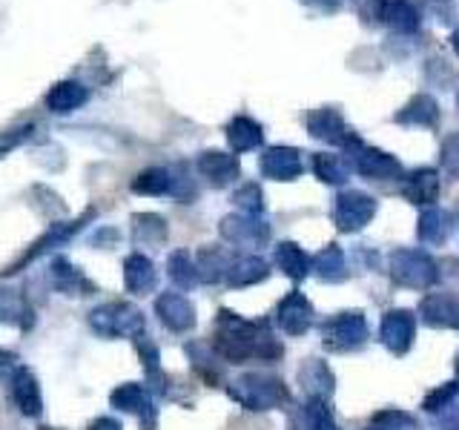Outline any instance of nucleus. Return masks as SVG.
I'll list each match as a JSON object with an SVG mask.
<instances>
[{
  "label": "nucleus",
  "mask_w": 459,
  "mask_h": 430,
  "mask_svg": "<svg viewBox=\"0 0 459 430\" xmlns=\"http://www.w3.org/2000/svg\"><path fill=\"white\" fill-rule=\"evenodd\" d=\"M454 49H456V55H459V32L454 35Z\"/></svg>",
  "instance_id": "obj_45"
},
{
  "label": "nucleus",
  "mask_w": 459,
  "mask_h": 430,
  "mask_svg": "<svg viewBox=\"0 0 459 430\" xmlns=\"http://www.w3.org/2000/svg\"><path fill=\"white\" fill-rule=\"evenodd\" d=\"M133 241L138 247H161L167 241V221L158 212L133 215Z\"/></svg>",
  "instance_id": "obj_27"
},
{
  "label": "nucleus",
  "mask_w": 459,
  "mask_h": 430,
  "mask_svg": "<svg viewBox=\"0 0 459 430\" xmlns=\"http://www.w3.org/2000/svg\"><path fill=\"white\" fill-rule=\"evenodd\" d=\"M193 264H195L198 284H219V281H224L233 258H230L221 247H201L193 255Z\"/></svg>",
  "instance_id": "obj_21"
},
{
  "label": "nucleus",
  "mask_w": 459,
  "mask_h": 430,
  "mask_svg": "<svg viewBox=\"0 0 459 430\" xmlns=\"http://www.w3.org/2000/svg\"><path fill=\"white\" fill-rule=\"evenodd\" d=\"M420 315L428 327L456 330L459 327V298H454L448 293H430L422 298Z\"/></svg>",
  "instance_id": "obj_18"
},
{
  "label": "nucleus",
  "mask_w": 459,
  "mask_h": 430,
  "mask_svg": "<svg viewBox=\"0 0 459 430\" xmlns=\"http://www.w3.org/2000/svg\"><path fill=\"white\" fill-rule=\"evenodd\" d=\"M305 422H307V430H339L333 410L327 408V399H307Z\"/></svg>",
  "instance_id": "obj_37"
},
{
  "label": "nucleus",
  "mask_w": 459,
  "mask_h": 430,
  "mask_svg": "<svg viewBox=\"0 0 459 430\" xmlns=\"http://www.w3.org/2000/svg\"><path fill=\"white\" fill-rule=\"evenodd\" d=\"M313 172H316V178L325 184H344L351 176V164L344 161L342 155L319 152V155H313Z\"/></svg>",
  "instance_id": "obj_32"
},
{
  "label": "nucleus",
  "mask_w": 459,
  "mask_h": 430,
  "mask_svg": "<svg viewBox=\"0 0 459 430\" xmlns=\"http://www.w3.org/2000/svg\"><path fill=\"white\" fill-rule=\"evenodd\" d=\"M368 333H370V327L362 310L336 313L333 319H327L322 324V341H325V348L333 353L359 350L368 341Z\"/></svg>",
  "instance_id": "obj_5"
},
{
  "label": "nucleus",
  "mask_w": 459,
  "mask_h": 430,
  "mask_svg": "<svg viewBox=\"0 0 459 430\" xmlns=\"http://www.w3.org/2000/svg\"><path fill=\"white\" fill-rule=\"evenodd\" d=\"M172 186V172L164 167L143 169L141 176L133 181V193L138 195H167Z\"/></svg>",
  "instance_id": "obj_35"
},
{
  "label": "nucleus",
  "mask_w": 459,
  "mask_h": 430,
  "mask_svg": "<svg viewBox=\"0 0 459 430\" xmlns=\"http://www.w3.org/2000/svg\"><path fill=\"white\" fill-rule=\"evenodd\" d=\"M262 141H264L262 124H255L247 115H238V118L227 124V143L236 152H250L255 147H262Z\"/></svg>",
  "instance_id": "obj_26"
},
{
  "label": "nucleus",
  "mask_w": 459,
  "mask_h": 430,
  "mask_svg": "<svg viewBox=\"0 0 459 430\" xmlns=\"http://www.w3.org/2000/svg\"><path fill=\"white\" fill-rule=\"evenodd\" d=\"M307 133L319 141H327V143H336V147H351L356 141V133L344 124V118L336 112V109H316L307 115Z\"/></svg>",
  "instance_id": "obj_14"
},
{
  "label": "nucleus",
  "mask_w": 459,
  "mask_h": 430,
  "mask_svg": "<svg viewBox=\"0 0 459 430\" xmlns=\"http://www.w3.org/2000/svg\"><path fill=\"white\" fill-rule=\"evenodd\" d=\"M377 215V198L359 190H344L336 195L333 204V224L342 229V233H359L365 224L373 221Z\"/></svg>",
  "instance_id": "obj_7"
},
{
  "label": "nucleus",
  "mask_w": 459,
  "mask_h": 430,
  "mask_svg": "<svg viewBox=\"0 0 459 430\" xmlns=\"http://www.w3.org/2000/svg\"><path fill=\"white\" fill-rule=\"evenodd\" d=\"M402 193L411 201V204H434L439 198V176L437 169H416L413 176L405 178V186H402Z\"/></svg>",
  "instance_id": "obj_25"
},
{
  "label": "nucleus",
  "mask_w": 459,
  "mask_h": 430,
  "mask_svg": "<svg viewBox=\"0 0 459 430\" xmlns=\"http://www.w3.org/2000/svg\"><path fill=\"white\" fill-rule=\"evenodd\" d=\"M313 315H316L313 305L307 301V296L299 290L287 293L276 307V322L287 336H305L313 327Z\"/></svg>",
  "instance_id": "obj_13"
},
{
  "label": "nucleus",
  "mask_w": 459,
  "mask_h": 430,
  "mask_svg": "<svg viewBox=\"0 0 459 430\" xmlns=\"http://www.w3.org/2000/svg\"><path fill=\"white\" fill-rule=\"evenodd\" d=\"M195 169H198V176L204 178L210 186H227V184H233L238 178V172H241L238 158L230 155V152H221V150L201 152L198 161H195Z\"/></svg>",
  "instance_id": "obj_15"
},
{
  "label": "nucleus",
  "mask_w": 459,
  "mask_h": 430,
  "mask_svg": "<svg viewBox=\"0 0 459 430\" xmlns=\"http://www.w3.org/2000/svg\"><path fill=\"white\" fill-rule=\"evenodd\" d=\"M385 21L391 23L399 32H413L416 26H420V18H416V9L405 0H391V4L385 6Z\"/></svg>",
  "instance_id": "obj_36"
},
{
  "label": "nucleus",
  "mask_w": 459,
  "mask_h": 430,
  "mask_svg": "<svg viewBox=\"0 0 459 430\" xmlns=\"http://www.w3.org/2000/svg\"><path fill=\"white\" fill-rule=\"evenodd\" d=\"M456 373H459V358H456Z\"/></svg>",
  "instance_id": "obj_47"
},
{
  "label": "nucleus",
  "mask_w": 459,
  "mask_h": 430,
  "mask_svg": "<svg viewBox=\"0 0 459 430\" xmlns=\"http://www.w3.org/2000/svg\"><path fill=\"white\" fill-rule=\"evenodd\" d=\"M9 399L23 416H29V419H38L43 413L40 382L26 365H14V370L9 373Z\"/></svg>",
  "instance_id": "obj_8"
},
{
  "label": "nucleus",
  "mask_w": 459,
  "mask_h": 430,
  "mask_svg": "<svg viewBox=\"0 0 459 430\" xmlns=\"http://www.w3.org/2000/svg\"><path fill=\"white\" fill-rule=\"evenodd\" d=\"M442 167L459 176V135H451L442 147Z\"/></svg>",
  "instance_id": "obj_42"
},
{
  "label": "nucleus",
  "mask_w": 459,
  "mask_h": 430,
  "mask_svg": "<svg viewBox=\"0 0 459 430\" xmlns=\"http://www.w3.org/2000/svg\"><path fill=\"white\" fill-rule=\"evenodd\" d=\"M167 272H169V279L176 287H181V290H190V287L198 284L195 279V264H193V255L186 253V250H176V253H169L167 258Z\"/></svg>",
  "instance_id": "obj_34"
},
{
  "label": "nucleus",
  "mask_w": 459,
  "mask_h": 430,
  "mask_svg": "<svg viewBox=\"0 0 459 430\" xmlns=\"http://www.w3.org/2000/svg\"><path fill=\"white\" fill-rule=\"evenodd\" d=\"M86 430H124L118 419H112V416H100V419H95Z\"/></svg>",
  "instance_id": "obj_43"
},
{
  "label": "nucleus",
  "mask_w": 459,
  "mask_h": 430,
  "mask_svg": "<svg viewBox=\"0 0 459 430\" xmlns=\"http://www.w3.org/2000/svg\"><path fill=\"white\" fill-rule=\"evenodd\" d=\"M219 233L224 241L236 244V247H262L270 238V227L258 219V215H244V212H233L224 215L219 224Z\"/></svg>",
  "instance_id": "obj_9"
},
{
  "label": "nucleus",
  "mask_w": 459,
  "mask_h": 430,
  "mask_svg": "<svg viewBox=\"0 0 459 430\" xmlns=\"http://www.w3.org/2000/svg\"><path fill=\"white\" fill-rule=\"evenodd\" d=\"M373 425H379L385 430H416V419L402 410H382L373 416Z\"/></svg>",
  "instance_id": "obj_41"
},
{
  "label": "nucleus",
  "mask_w": 459,
  "mask_h": 430,
  "mask_svg": "<svg viewBox=\"0 0 459 430\" xmlns=\"http://www.w3.org/2000/svg\"><path fill=\"white\" fill-rule=\"evenodd\" d=\"M387 276L402 287H411V290H430L439 279V267L422 250L399 247L387 255Z\"/></svg>",
  "instance_id": "obj_4"
},
{
  "label": "nucleus",
  "mask_w": 459,
  "mask_h": 430,
  "mask_svg": "<svg viewBox=\"0 0 459 430\" xmlns=\"http://www.w3.org/2000/svg\"><path fill=\"white\" fill-rule=\"evenodd\" d=\"M299 382L305 384L310 399H330V393H333V387H336L333 373H330V367L322 358H307L299 370Z\"/></svg>",
  "instance_id": "obj_22"
},
{
  "label": "nucleus",
  "mask_w": 459,
  "mask_h": 430,
  "mask_svg": "<svg viewBox=\"0 0 459 430\" xmlns=\"http://www.w3.org/2000/svg\"><path fill=\"white\" fill-rule=\"evenodd\" d=\"M456 104H459V98H456Z\"/></svg>",
  "instance_id": "obj_48"
},
{
  "label": "nucleus",
  "mask_w": 459,
  "mask_h": 430,
  "mask_svg": "<svg viewBox=\"0 0 459 430\" xmlns=\"http://www.w3.org/2000/svg\"><path fill=\"white\" fill-rule=\"evenodd\" d=\"M310 270L327 284H336L348 279V262H344V253L336 244H327L325 250L316 253V258L310 262Z\"/></svg>",
  "instance_id": "obj_28"
},
{
  "label": "nucleus",
  "mask_w": 459,
  "mask_h": 430,
  "mask_svg": "<svg viewBox=\"0 0 459 430\" xmlns=\"http://www.w3.org/2000/svg\"><path fill=\"white\" fill-rule=\"evenodd\" d=\"M451 233V219L442 210H425L420 215V241L422 244H445Z\"/></svg>",
  "instance_id": "obj_33"
},
{
  "label": "nucleus",
  "mask_w": 459,
  "mask_h": 430,
  "mask_svg": "<svg viewBox=\"0 0 459 430\" xmlns=\"http://www.w3.org/2000/svg\"><path fill=\"white\" fill-rule=\"evenodd\" d=\"M90 215H92V212L81 215L78 221H66V224H55V227H49V229H47V236L38 238V241L32 244V250H26L21 262H18V264H12L9 272H21V267L32 264L38 255H43V253H49V250H55V247H61V244H66V241L86 224V219H90Z\"/></svg>",
  "instance_id": "obj_19"
},
{
  "label": "nucleus",
  "mask_w": 459,
  "mask_h": 430,
  "mask_svg": "<svg viewBox=\"0 0 459 430\" xmlns=\"http://www.w3.org/2000/svg\"><path fill=\"white\" fill-rule=\"evenodd\" d=\"M344 155H348L351 169H356L359 176H365V178L394 181V178L405 176V169H402V164L396 161L394 155H387L382 150H373V147H365L359 138L351 143V147H344Z\"/></svg>",
  "instance_id": "obj_6"
},
{
  "label": "nucleus",
  "mask_w": 459,
  "mask_h": 430,
  "mask_svg": "<svg viewBox=\"0 0 459 430\" xmlns=\"http://www.w3.org/2000/svg\"><path fill=\"white\" fill-rule=\"evenodd\" d=\"M135 344H138V356L143 362V370H147V376L152 379L155 391H164V370H161V358H158V348L152 341H143V336H138Z\"/></svg>",
  "instance_id": "obj_38"
},
{
  "label": "nucleus",
  "mask_w": 459,
  "mask_h": 430,
  "mask_svg": "<svg viewBox=\"0 0 459 430\" xmlns=\"http://www.w3.org/2000/svg\"><path fill=\"white\" fill-rule=\"evenodd\" d=\"M270 276V267L264 258H258V255H244V258H236L233 264H230L227 270V287H250V284H258V281H264Z\"/></svg>",
  "instance_id": "obj_24"
},
{
  "label": "nucleus",
  "mask_w": 459,
  "mask_h": 430,
  "mask_svg": "<svg viewBox=\"0 0 459 430\" xmlns=\"http://www.w3.org/2000/svg\"><path fill=\"white\" fill-rule=\"evenodd\" d=\"M276 264L287 279L301 281V279H307V272H310V255L301 250L299 244L281 241L276 247Z\"/></svg>",
  "instance_id": "obj_30"
},
{
  "label": "nucleus",
  "mask_w": 459,
  "mask_h": 430,
  "mask_svg": "<svg viewBox=\"0 0 459 430\" xmlns=\"http://www.w3.org/2000/svg\"><path fill=\"white\" fill-rule=\"evenodd\" d=\"M230 396H233L244 410L262 413V410H279L290 401L287 384L273 376V373H244L233 384H230Z\"/></svg>",
  "instance_id": "obj_2"
},
{
  "label": "nucleus",
  "mask_w": 459,
  "mask_h": 430,
  "mask_svg": "<svg viewBox=\"0 0 459 430\" xmlns=\"http://www.w3.org/2000/svg\"><path fill=\"white\" fill-rule=\"evenodd\" d=\"M382 344L396 356H405L416 339V319L411 310H387L379 324Z\"/></svg>",
  "instance_id": "obj_12"
},
{
  "label": "nucleus",
  "mask_w": 459,
  "mask_h": 430,
  "mask_svg": "<svg viewBox=\"0 0 459 430\" xmlns=\"http://www.w3.org/2000/svg\"><path fill=\"white\" fill-rule=\"evenodd\" d=\"M301 152L296 147H270L262 155V172L273 181H296L301 176Z\"/></svg>",
  "instance_id": "obj_17"
},
{
  "label": "nucleus",
  "mask_w": 459,
  "mask_h": 430,
  "mask_svg": "<svg viewBox=\"0 0 459 430\" xmlns=\"http://www.w3.org/2000/svg\"><path fill=\"white\" fill-rule=\"evenodd\" d=\"M233 204H236L244 215H262V212H264L262 186H258V184H244V186H238L236 195H233Z\"/></svg>",
  "instance_id": "obj_39"
},
{
  "label": "nucleus",
  "mask_w": 459,
  "mask_h": 430,
  "mask_svg": "<svg viewBox=\"0 0 459 430\" xmlns=\"http://www.w3.org/2000/svg\"><path fill=\"white\" fill-rule=\"evenodd\" d=\"M109 405L121 413H129L135 416V419L143 422V427H155V405L150 399V391L138 382H126V384H118L115 391L109 393Z\"/></svg>",
  "instance_id": "obj_10"
},
{
  "label": "nucleus",
  "mask_w": 459,
  "mask_h": 430,
  "mask_svg": "<svg viewBox=\"0 0 459 430\" xmlns=\"http://www.w3.org/2000/svg\"><path fill=\"white\" fill-rule=\"evenodd\" d=\"M12 370H14V358L6 350H0V376H9Z\"/></svg>",
  "instance_id": "obj_44"
},
{
  "label": "nucleus",
  "mask_w": 459,
  "mask_h": 430,
  "mask_svg": "<svg viewBox=\"0 0 459 430\" xmlns=\"http://www.w3.org/2000/svg\"><path fill=\"white\" fill-rule=\"evenodd\" d=\"M365 430H385V427H379V425H370V427H365Z\"/></svg>",
  "instance_id": "obj_46"
},
{
  "label": "nucleus",
  "mask_w": 459,
  "mask_h": 430,
  "mask_svg": "<svg viewBox=\"0 0 459 430\" xmlns=\"http://www.w3.org/2000/svg\"><path fill=\"white\" fill-rule=\"evenodd\" d=\"M281 344L270 333L264 322H250L233 310H221L215 319V356L230 365L244 362H276L281 358Z\"/></svg>",
  "instance_id": "obj_1"
},
{
  "label": "nucleus",
  "mask_w": 459,
  "mask_h": 430,
  "mask_svg": "<svg viewBox=\"0 0 459 430\" xmlns=\"http://www.w3.org/2000/svg\"><path fill=\"white\" fill-rule=\"evenodd\" d=\"M459 396V382H445L439 384L437 391H430L422 401V408L428 413H442L445 408H451L454 405V399Z\"/></svg>",
  "instance_id": "obj_40"
},
{
  "label": "nucleus",
  "mask_w": 459,
  "mask_h": 430,
  "mask_svg": "<svg viewBox=\"0 0 459 430\" xmlns=\"http://www.w3.org/2000/svg\"><path fill=\"white\" fill-rule=\"evenodd\" d=\"M90 327L104 339L135 341L138 336H143L147 319H143V313L135 305H129V301H107V305H98L95 310H90Z\"/></svg>",
  "instance_id": "obj_3"
},
{
  "label": "nucleus",
  "mask_w": 459,
  "mask_h": 430,
  "mask_svg": "<svg viewBox=\"0 0 459 430\" xmlns=\"http://www.w3.org/2000/svg\"><path fill=\"white\" fill-rule=\"evenodd\" d=\"M0 324L29 330L35 324V310L18 290H0Z\"/></svg>",
  "instance_id": "obj_23"
},
{
  "label": "nucleus",
  "mask_w": 459,
  "mask_h": 430,
  "mask_svg": "<svg viewBox=\"0 0 459 430\" xmlns=\"http://www.w3.org/2000/svg\"><path fill=\"white\" fill-rule=\"evenodd\" d=\"M155 315L169 333H190L195 327V307L184 293H161L155 298Z\"/></svg>",
  "instance_id": "obj_11"
},
{
  "label": "nucleus",
  "mask_w": 459,
  "mask_h": 430,
  "mask_svg": "<svg viewBox=\"0 0 459 430\" xmlns=\"http://www.w3.org/2000/svg\"><path fill=\"white\" fill-rule=\"evenodd\" d=\"M399 124H416V126H434L439 121V104L430 95H416L411 104L396 115Z\"/></svg>",
  "instance_id": "obj_31"
},
{
  "label": "nucleus",
  "mask_w": 459,
  "mask_h": 430,
  "mask_svg": "<svg viewBox=\"0 0 459 430\" xmlns=\"http://www.w3.org/2000/svg\"><path fill=\"white\" fill-rule=\"evenodd\" d=\"M49 279H52L55 290L64 293V296H92L95 293V284L86 279L83 270H78L66 255H55L52 258Z\"/></svg>",
  "instance_id": "obj_16"
},
{
  "label": "nucleus",
  "mask_w": 459,
  "mask_h": 430,
  "mask_svg": "<svg viewBox=\"0 0 459 430\" xmlns=\"http://www.w3.org/2000/svg\"><path fill=\"white\" fill-rule=\"evenodd\" d=\"M86 98H90V92H86V86H81L78 81H64L49 90L47 95V107L55 112V115H69L75 112L86 104Z\"/></svg>",
  "instance_id": "obj_29"
},
{
  "label": "nucleus",
  "mask_w": 459,
  "mask_h": 430,
  "mask_svg": "<svg viewBox=\"0 0 459 430\" xmlns=\"http://www.w3.org/2000/svg\"><path fill=\"white\" fill-rule=\"evenodd\" d=\"M158 281V270L150 255L133 253L124 258V287L133 296H147Z\"/></svg>",
  "instance_id": "obj_20"
}]
</instances>
